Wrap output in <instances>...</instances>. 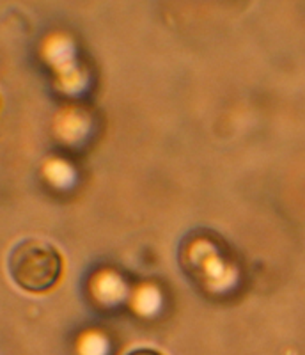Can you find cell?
<instances>
[{
	"mask_svg": "<svg viewBox=\"0 0 305 355\" xmlns=\"http://www.w3.org/2000/svg\"><path fill=\"white\" fill-rule=\"evenodd\" d=\"M8 268L12 281L25 291L46 293L62 277L64 261L52 243L28 239L11 250Z\"/></svg>",
	"mask_w": 305,
	"mask_h": 355,
	"instance_id": "1",
	"label": "cell"
},
{
	"mask_svg": "<svg viewBox=\"0 0 305 355\" xmlns=\"http://www.w3.org/2000/svg\"><path fill=\"white\" fill-rule=\"evenodd\" d=\"M128 355H164L158 350H152V348H137V350L130 352Z\"/></svg>",
	"mask_w": 305,
	"mask_h": 355,
	"instance_id": "2",
	"label": "cell"
}]
</instances>
